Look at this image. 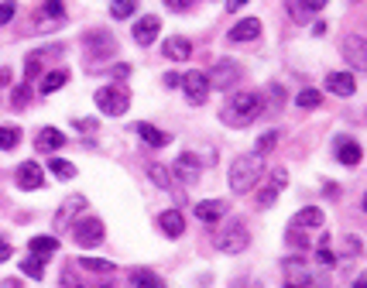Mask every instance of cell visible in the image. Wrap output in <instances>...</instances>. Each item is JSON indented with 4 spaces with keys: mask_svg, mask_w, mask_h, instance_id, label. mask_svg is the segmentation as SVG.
<instances>
[{
    "mask_svg": "<svg viewBox=\"0 0 367 288\" xmlns=\"http://www.w3.org/2000/svg\"><path fill=\"white\" fill-rule=\"evenodd\" d=\"M261 175H265V161H261V154H237V158L230 161L227 186H230V192L244 196V192H251L254 186L261 182Z\"/></svg>",
    "mask_w": 367,
    "mask_h": 288,
    "instance_id": "cell-1",
    "label": "cell"
},
{
    "mask_svg": "<svg viewBox=\"0 0 367 288\" xmlns=\"http://www.w3.org/2000/svg\"><path fill=\"white\" fill-rule=\"evenodd\" d=\"M265 110V100L257 93H237L230 96V103L223 107V124H230V127H248L251 120H257Z\"/></svg>",
    "mask_w": 367,
    "mask_h": 288,
    "instance_id": "cell-2",
    "label": "cell"
},
{
    "mask_svg": "<svg viewBox=\"0 0 367 288\" xmlns=\"http://www.w3.org/2000/svg\"><path fill=\"white\" fill-rule=\"evenodd\" d=\"M248 244H251V233L240 220H230L213 233V247L223 250V254H240V250H248Z\"/></svg>",
    "mask_w": 367,
    "mask_h": 288,
    "instance_id": "cell-3",
    "label": "cell"
},
{
    "mask_svg": "<svg viewBox=\"0 0 367 288\" xmlns=\"http://www.w3.org/2000/svg\"><path fill=\"white\" fill-rule=\"evenodd\" d=\"M93 100H97L100 114H107V117H124L127 107H131V93L120 90V86H103V90H97Z\"/></svg>",
    "mask_w": 367,
    "mask_h": 288,
    "instance_id": "cell-4",
    "label": "cell"
},
{
    "mask_svg": "<svg viewBox=\"0 0 367 288\" xmlns=\"http://www.w3.org/2000/svg\"><path fill=\"white\" fill-rule=\"evenodd\" d=\"M282 274H285V282L289 285H323V278L312 271V265H306V257H285V265H282Z\"/></svg>",
    "mask_w": 367,
    "mask_h": 288,
    "instance_id": "cell-5",
    "label": "cell"
},
{
    "mask_svg": "<svg viewBox=\"0 0 367 288\" xmlns=\"http://www.w3.org/2000/svg\"><path fill=\"white\" fill-rule=\"evenodd\" d=\"M73 240L79 247H100L103 244V220L97 216H79L73 223Z\"/></svg>",
    "mask_w": 367,
    "mask_h": 288,
    "instance_id": "cell-6",
    "label": "cell"
},
{
    "mask_svg": "<svg viewBox=\"0 0 367 288\" xmlns=\"http://www.w3.org/2000/svg\"><path fill=\"white\" fill-rule=\"evenodd\" d=\"M172 175L182 182V186H193V182H199V175H203V158H199L196 151H182L179 158H175Z\"/></svg>",
    "mask_w": 367,
    "mask_h": 288,
    "instance_id": "cell-7",
    "label": "cell"
},
{
    "mask_svg": "<svg viewBox=\"0 0 367 288\" xmlns=\"http://www.w3.org/2000/svg\"><path fill=\"white\" fill-rule=\"evenodd\" d=\"M210 79V90H223V93H230V86L240 79V65L230 62V58H220L216 65H213V73H206Z\"/></svg>",
    "mask_w": 367,
    "mask_h": 288,
    "instance_id": "cell-8",
    "label": "cell"
},
{
    "mask_svg": "<svg viewBox=\"0 0 367 288\" xmlns=\"http://www.w3.org/2000/svg\"><path fill=\"white\" fill-rule=\"evenodd\" d=\"M179 86L186 90V100H189L193 107L206 103V96H210V79H206V73H186Z\"/></svg>",
    "mask_w": 367,
    "mask_h": 288,
    "instance_id": "cell-9",
    "label": "cell"
},
{
    "mask_svg": "<svg viewBox=\"0 0 367 288\" xmlns=\"http://www.w3.org/2000/svg\"><path fill=\"white\" fill-rule=\"evenodd\" d=\"M14 182H18L24 192L41 189V186H45V169H41L38 161H24V165H18V172H14Z\"/></svg>",
    "mask_w": 367,
    "mask_h": 288,
    "instance_id": "cell-10",
    "label": "cell"
},
{
    "mask_svg": "<svg viewBox=\"0 0 367 288\" xmlns=\"http://www.w3.org/2000/svg\"><path fill=\"white\" fill-rule=\"evenodd\" d=\"M35 18H41L38 21L41 31H52V28H58L62 18H65V4H62V0H45L38 11H35Z\"/></svg>",
    "mask_w": 367,
    "mask_h": 288,
    "instance_id": "cell-11",
    "label": "cell"
},
{
    "mask_svg": "<svg viewBox=\"0 0 367 288\" xmlns=\"http://www.w3.org/2000/svg\"><path fill=\"white\" fill-rule=\"evenodd\" d=\"M344 58L350 62L353 73H364L367 69V45H364L361 35H350V38L344 41Z\"/></svg>",
    "mask_w": 367,
    "mask_h": 288,
    "instance_id": "cell-12",
    "label": "cell"
},
{
    "mask_svg": "<svg viewBox=\"0 0 367 288\" xmlns=\"http://www.w3.org/2000/svg\"><path fill=\"white\" fill-rule=\"evenodd\" d=\"M86 48H90V58H93V62L114 55V35H110V31H90V35H86Z\"/></svg>",
    "mask_w": 367,
    "mask_h": 288,
    "instance_id": "cell-13",
    "label": "cell"
},
{
    "mask_svg": "<svg viewBox=\"0 0 367 288\" xmlns=\"http://www.w3.org/2000/svg\"><path fill=\"white\" fill-rule=\"evenodd\" d=\"M158 31H161V18H155V14H148V18H137L134 24V41L137 45H151V41L158 38Z\"/></svg>",
    "mask_w": 367,
    "mask_h": 288,
    "instance_id": "cell-14",
    "label": "cell"
},
{
    "mask_svg": "<svg viewBox=\"0 0 367 288\" xmlns=\"http://www.w3.org/2000/svg\"><path fill=\"white\" fill-rule=\"evenodd\" d=\"M323 223H326L323 210H316V206H306V210H299L295 216H292L289 227H295V230H319Z\"/></svg>",
    "mask_w": 367,
    "mask_h": 288,
    "instance_id": "cell-15",
    "label": "cell"
},
{
    "mask_svg": "<svg viewBox=\"0 0 367 288\" xmlns=\"http://www.w3.org/2000/svg\"><path fill=\"white\" fill-rule=\"evenodd\" d=\"M326 90L336 96H353L357 93V79H353V73H326Z\"/></svg>",
    "mask_w": 367,
    "mask_h": 288,
    "instance_id": "cell-16",
    "label": "cell"
},
{
    "mask_svg": "<svg viewBox=\"0 0 367 288\" xmlns=\"http://www.w3.org/2000/svg\"><path fill=\"white\" fill-rule=\"evenodd\" d=\"M79 210H86V199H83V196H69V199H65V203L58 206V213H55V230L69 227V223L76 220Z\"/></svg>",
    "mask_w": 367,
    "mask_h": 288,
    "instance_id": "cell-17",
    "label": "cell"
},
{
    "mask_svg": "<svg viewBox=\"0 0 367 288\" xmlns=\"http://www.w3.org/2000/svg\"><path fill=\"white\" fill-rule=\"evenodd\" d=\"M257 35H261V21H257V18H240L230 28V41H233V45H240V41H254Z\"/></svg>",
    "mask_w": 367,
    "mask_h": 288,
    "instance_id": "cell-18",
    "label": "cell"
},
{
    "mask_svg": "<svg viewBox=\"0 0 367 288\" xmlns=\"http://www.w3.org/2000/svg\"><path fill=\"white\" fill-rule=\"evenodd\" d=\"M158 227H161L165 237H182L186 233V216H182V210H165L158 216Z\"/></svg>",
    "mask_w": 367,
    "mask_h": 288,
    "instance_id": "cell-19",
    "label": "cell"
},
{
    "mask_svg": "<svg viewBox=\"0 0 367 288\" xmlns=\"http://www.w3.org/2000/svg\"><path fill=\"white\" fill-rule=\"evenodd\" d=\"M161 52H165V58H172V62H186V58L193 55V41L182 38V35H172V38L161 45Z\"/></svg>",
    "mask_w": 367,
    "mask_h": 288,
    "instance_id": "cell-20",
    "label": "cell"
},
{
    "mask_svg": "<svg viewBox=\"0 0 367 288\" xmlns=\"http://www.w3.org/2000/svg\"><path fill=\"white\" fill-rule=\"evenodd\" d=\"M223 213H227V203H223V199H203V203H196L199 223H216V220H223Z\"/></svg>",
    "mask_w": 367,
    "mask_h": 288,
    "instance_id": "cell-21",
    "label": "cell"
},
{
    "mask_svg": "<svg viewBox=\"0 0 367 288\" xmlns=\"http://www.w3.org/2000/svg\"><path fill=\"white\" fill-rule=\"evenodd\" d=\"M65 144V134L58 131V127H41L38 137H35V148H38L41 154H48V151H58Z\"/></svg>",
    "mask_w": 367,
    "mask_h": 288,
    "instance_id": "cell-22",
    "label": "cell"
},
{
    "mask_svg": "<svg viewBox=\"0 0 367 288\" xmlns=\"http://www.w3.org/2000/svg\"><path fill=\"white\" fill-rule=\"evenodd\" d=\"M58 52H62V48H41V52H31V55H28V62H24V69H28L24 76L38 79V73L45 69V62H48V58H55Z\"/></svg>",
    "mask_w": 367,
    "mask_h": 288,
    "instance_id": "cell-23",
    "label": "cell"
},
{
    "mask_svg": "<svg viewBox=\"0 0 367 288\" xmlns=\"http://www.w3.org/2000/svg\"><path fill=\"white\" fill-rule=\"evenodd\" d=\"M137 137H141V141H148L151 148H165V144L172 141V134H165V131H158L155 124H137Z\"/></svg>",
    "mask_w": 367,
    "mask_h": 288,
    "instance_id": "cell-24",
    "label": "cell"
},
{
    "mask_svg": "<svg viewBox=\"0 0 367 288\" xmlns=\"http://www.w3.org/2000/svg\"><path fill=\"white\" fill-rule=\"evenodd\" d=\"M361 144L357 141H350V137H344V141H336V158L344 161V165H361Z\"/></svg>",
    "mask_w": 367,
    "mask_h": 288,
    "instance_id": "cell-25",
    "label": "cell"
},
{
    "mask_svg": "<svg viewBox=\"0 0 367 288\" xmlns=\"http://www.w3.org/2000/svg\"><path fill=\"white\" fill-rule=\"evenodd\" d=\"M69 82V69H52L48 76L41 79V93H55V90H62Z\"/></svg>",
    "mask_w": 367,
    "mask_h": 288,
    "instance_id": "cell-26",
    "label": "cell"
},
{
    "mask_svg": "<svg viewBox=\"0 0 367 288\" xmlns=\"http://www.w3.org/2000/svg\"><path fill=\"white\" fill-rule=\"evenodd\" d=\"M148 175H151V182H155L158 189H172V169H165V165L151 161V165H148Z\"/></svg>",
    "mask_w": 367,
    "mask_h": 288,
    "instance_id": "cell-27",
    "label": "cell"
},
{
    "mask_svg": "<svg viewBox=\"0 0 367 288\" xmlns=\"http://www.w3.org/2000/svg\"><path fill=\"white\" fill-rule=\"evenodd\" d=\"M21 271H24V274H28V278H45V257H41V254H31V257H24V261H21Z\"/></svg>",
    "mask_w": 367,
    "mask_h": 288,
    "instance_id": "cell-28",
    "label": "cell"
},
{
    "mask_svg": "<svg viewBox=\"0 0 367 288\" xmlns=\"http://www.w3.org/2000/svg\"><path fill=\"white\" fill-rule=\"evenodd\" d=\"M83 271H90V274H114V265L110 261H103V257H83L76 261Z\"/></svg>",
    "mask_w": 367,
    "mask_h": 288,
    "instance_id": "cell-29",
    "label": "cell"
},
{
    "mask_svg": "<svg viewBox=\"0 0 367 288\" xmlns=\"http://www.w3.org/2000/svg\"><path fill=\"white\" fill-rule=\"evenodd\" d=\"M31 254H41V257H48V254H55L58 250V240L55 237H31Z\"/></svg>",
    "mask_w": 367,
    "mask_h": 288,
    "instance_id": "cell-30",
    "label": "cell"
},
{
    "mask_svg": "<svg viewBox=\"0 0 367 288\" xmlns=\"http://www.w3.org/2000/svg\"><path fill=\"white\" fill-rule=\"evenodd\" d=\"M18 144H21V127H14V124L0 127V148H4V151H11V148H18Z\"/></svg>",
    "mask_w": 367,
    "mask_h": 288,
    "instance_id": "cell-31",
    "label": "cell"
},
{
    "mask_svg": "<svg viewBox=\"0 0 367 288\" xmlns=\"http://www.w3.org/2000/svg\"><path fill=\"white\" fill-rule=\"evenodd\" d=\"M278 186H275V182H268V186H265V189L257 192V210H271V206H275V199H278Z\"/></svg>",
    "mask_w": 367,
    "mask_h": 288,
    "instance_id": "cell-32",
    "label": "cell"
},
{
    "mask_svg": "<svg viewBox=\"0 0 367 288\" xmlns=\"http://www.w3.org/2000/svg\"><path fill=\"white\" fill-rule=\"evenodd\" d=\"M137 11V0H114V4H110V18H131V14H134Z\"/></svg>",
    "mask_w": 367,
    "mask_h": 288,
    "instance_id": "cell-33",
    "label": "cell"
},
{
    "mask_svg": "<svg viewBox=\"0 0 367 288\" xmlns=\"http://www.w3.org/2000/svg\"><path fill=\"white\" fill-rule=\"evenodd\" d=\"M127 282H131V285H161V278H158L155 271H131V274H127Z\"/></svg>",
    "mask_w": 367,
    "mask_h": 288,
    "instance_id": "cell-34",
    "label": "cell"
},
{
    "mask_svg": "<svg viewBox=\"0 0 367 288\" xmlns=\"http://www.w3.org/2000/svg\"><path fill=\"white\" fill-rule=\"evenodd\" d=\"M295 103H299V107H306V110H312V107H319V103H323V96H319V90H302V93L295 96Z\"/></svg>",
    "mask_w": 367,
    "mask_h": 288,
    "instance_id": "cell-35",
    "label": "cell"
},
{
    "mask_svg": "<svg viewBox=\"0 0 367 288\" xmlns=\"http://www.w3.org/2000/svg\"><path fill=\"white\" fill-rule=\"evenodd\" d=\"M52 172H55L58 178H73V175H76V165L65 161V158H52Z\"/></svg>",
    "mask_w": 367,
    "mask_h": 288,
    "instance_id": "cell-36",
    "label": "cell"
},
{
    "mask_svg": "<svg viewBox=\"0 0 367 288\" xmlns=\"http://www.w3.org/2000/svg\"><path fill=\"white\" fill-rule=\"evenodd\" d=\"M275 141H278V131H268V134L257 141V148H254V154H268L271 148H275Z\"/></svg>",
    "mask_w": 367,
    "mask_h": 288,
    "instance_id": "cell-37",
    "label": "cell"
},
{
    "mask_svg": "<svg viewBox=\"0 0 367 288\" xmlns=\"http://www.w3.org/2000/svg\"><path fill=\"white\" fill-rule=\"evenodd\" d=\"M28 100H31V90H28V86H18L11 103H14V110H24V107H28Z\"/></svg>",
    "mask_w": 367,
    "mask_h": 288,
    "instance_id": "cell-38",
    "label": "cell"
},
{
    "mask_svg": "<svg viewBox=\"0 0 367 288\" xmlns=\"http://www.w3.org/2000/svg\"><path fill=\"white\" fill-rule=\"evenodd\" d=\"M340 254H361V237H344L340 240Z\"/></svg>",
    "mask_w": 367,
    "mask_h": 288,
    "instance_id": "cell-39",
    "label": "cell"
},
{
    "mask_svg": "<svg viewBox=\"0 0 367 288\" xmlns=\"http://www.w3.org/2000/svg\"><path fill=\"white\" fill-rule=\"evenodd\" d=\"M14 18H18V7H14V0H11V4H0V24H11Z\"/></svg>",
    "mask_w": 367,
    "mask_h": 288,
    "instance_id": "cell-40",
    "label": "cell"
},
{
    "mask_svg": "<svg viewBox=\"0 0 367 288\" xmlns=\"http://www.w3.org/2000/svg\"><path fill=\"white\" fill-rule=\"evenodd\" d=\"M295 4H299V7L306 11V14H312V11H323V7H326L329 0H295Z\"/></svg>",
    "mask_w": 367,
    "mask_h": 288,
    "instance_id": "cell-41",
    "label": "cell"
},
{
    "mask_svg": "<svg viewBox=\"0 0 367 288\" xmlns=\"http://www.w3.org/2000/svg\"><path fill=\"white\" fill-rule=\"evenodd\" d=\"M110 76H114V79H127V76H131V65H127V62H120V65H114V69H110Z\"/></svg>",
    "mask_w": 367,
    "mask_h": 288,
    "instance_id": "cell-42",
    "label": "cell"
},
{
    "mask_svg": "<svg viewBox=\"0 0 367 288\" xmlns=\"http://www.w3.org/2000/svg\"><path fill=\"white\" fill-rule=\"evenodd\" d=\"M196 0H165V7H172V11H189Z\"/></svg>",
    "mask_w": 367,
    "mask_h": 288,
    "instance_id": "cell-43",
    "label": "cell"
},
{
    "mask_svg": "<svg viewBox=\"0 0 367 288\" xmlns=\"http://www.w3.org/2000/svg\"><path fill=\"white\" fill-rule=\"evenodd\" d=\"M11 240H4V237H0V261H7V257H11Z\"/></svg>",
    "mask_w": 367,
    "mask_h": 288,
    "instance_id": "cell-44",
    "label": "cell"
},
{
    "mask_svg": "<svg viewBox=\"0 0 367 288\" xmlns=\"http://www.w3.org/2000/svg\"><path fill=\"white\" fill-rule=\"evenodd\" d=\"M244 4H248V0H227V11H240Z\"/></svg>",
    "mask_w": 367,
    "mask_h": 288,
    "instance_id": "cell-45",
    "label": "cell"
},
{
    "mask_svg": "<svg viewBox=\"0 0 367 288\" xmlns=\"http://www.w3.org/2000/svg\"><path fill=\"white\" fill-rule=\"evenodd\" d=\"M179 82H182V76H175V73H169V76H165V86H179Z\"/></svg>",
    "mask_w": 367,
    "mask_h": 288,
    "instance_id": "cell-46",
    "label": "cell"
}]
</instances>
